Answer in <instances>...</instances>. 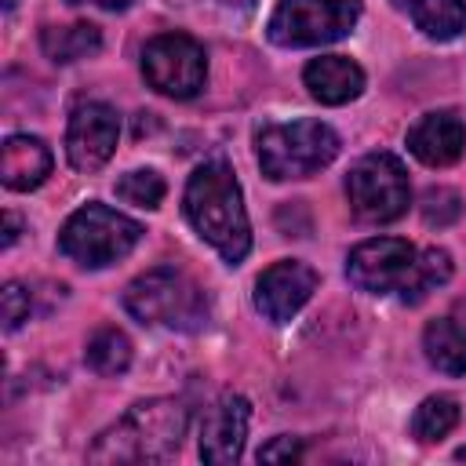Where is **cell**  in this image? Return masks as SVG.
I'll return each mask as SVG.
<instances>
[{"label": "cell", "mask_w": 466, "mask_h": 466, "mask_svg": "<svg viewBox=\"0 0 466 466\" xmlns=\"http://www.w3.org/2000/svg\"><path fill=\"white\" fill-rule=\"evenodd\" d=\"M346 277L357 291L400 295L415 306L451 277V255L444 248L415 251L400 237H371L350 251Z\"/></svg>", "instance_id": "1"}, {"label": "cell", "mask_w": 466, "mask_h": 466, "mask_svg": "<svg viewBox=\"0 0 466 466\" xmlns=\"http://www.w3.org/2000/svg\"><path fill=\"white\" fill-rule=\"evenodd\" d=\"M182 208L200 240H208L229 266L251 251V222L244 211V193L226 160L200 164L182 193Z\"/></svg>", "instance_id": "2"}, {"label": "cell", "mask_w": 466, "mask_h": 466, "mask_svg": "<svg viewBox=\"0 0 466 466\" xmlns=\"http://www.w3.org/2000/svg\"><path fill=\"white\" fill-rule=\"evenodd\" d=\"M189 415L171 397H153L131 404L98 441L87 448L91 462H164L178 451Z\"/></svg>", "instance_id": "3"}, {"label": "cell", "mask_w": 466, "mask_h": 466, "mask_svg": "<svg viewBox=\"0 0 466 466\" xmlns=\"http://www.w3.org/2000/svg\"><path fill=\"white\" fill-rule=\"evenodd\" d=\"M124 306L142 324H164L178 331H200L208 324L204 288L178 266H153L124 288Z\"/></svg>", "instance_id": "4"}, {"label": "cell", "mask_w": 466, "mask_h": 466, "mask_svg": "<svg viewBox=\"0 0 466 466\" xmlns=\"http://www.w3.org/2000/svg\"><path fill=\"white\" fill-rule=\"evenodd\" d=\"M255 157L266 178H309L339 157V135L324 120H291L262 124L255 131Z\"/></svg>", "instance_id": "5"}, {"label": "cell", "mask_w": 466, "mask_h": 466, "mask_svg": "<svg viewBox=\"0 0 466 466\" xmlns=\"http://www.w3.org/2000/svg\"><path fill=\"white\" fill-rule=\"evenodd\" d=\"M142 240V226L98 200L76 208L58 229V251L84 269H102L124 258Z\"/></svg>", "instance_id": "6"}, {"label": "cell", "mask_w": 466, "mask_h": 466, "mask_svg": "<svg viewBox=\"0 0 466 466\" xmlns=\"http://www.w3.org/2000/svg\"><path fill=\"white\" fill-rule=\"evenodd\" d=\"M360 0H280L269 15L266 36L277 47H320L353 33Z\"/></svg>", "instance_id": "7"}, {"label": "cell", "mask_w": 466, "mask_h": 466, "mask_svg": "<svg viewBox=\"0 0 466 466\" xmlns=\"http://www.w3.org/2000/svg\"><path fill=\"white\" fill-rule=\"evenodd\" d=\"M346 197L357 218L364 222H393L408 211L411 204V186H408V171L404 164L379 149L360 157L350 175H346Z\"/></svg>", "instance_id": "8"}, {"label": "cell", "mask_w": 466, "mask_h": 466, "mask_svg": "<svg viewBox=\"0 0 466 466\" xmlns=\"http://www.w3.org/2000/svg\"><path fill=\"white\" fill-rule=\"evenodd\" d=\"M142 76L167 98H193L208 80V55L189 33H160L142 47Z\"/></svg>", "instance_id": "9"}, {"label": "cell", "mask_w": 466, "mask_h": 466, "mask_svg": "<svg viewBox=\"0 0 466 466\" xmlns=\"http://www.w3.org/2000/svg\"><path fill=\"white\" fill-rule=\"evenodd\" d=\"M120 116L106 102H76L66 127V157L76 171H98L116 153Z\"/></svg>", "instance_id": "10"}, {"label": "cell", "mask_w": 466, "mask_h": 466, "mask_svg": "<svg viewBox=\"0 0 466 466\" xmlns=\"http://www.w3.org/2000/svg\"><path fill=\"white\" fill-rule=\"evenodd\" d=\"M313 291H317L313 266L299 258H280L269 269H262V277L255 280V309L273 324H288L309 302Z\"/></svg>", "instance_id": "11"}, {"label": "cell", "mask_w": 466, "mask_h": 466, "mask_svg": "<svg viewBox=\"0 0 466 466\" xmlns=\"http://www.w3.org/2000/svg\"><path fill=\"white\" fill-rule=\"evenodd\" d=\"M248 422H251V404L240 393H222L200 422V459L211 466H226L237 462L244 451V437H248Z\"/></svg>", "instance_id": "12"}, {"label": "cell", "mask_w": 466, "mask_h": 466, "mask_svg": "<svg viewBox=\"0 0 466 466\" xmlns=\"http://www.w3.org/2000/svg\"><path fill=\"white\" fill-rule=\"evenodd\" d=\"M408 149L426 167H448L466 153V124L455 109H437L415 120L408 131Z\"/></svg>", "instance_id": "13"}, {"label": "cell", "mask_w": 466, "mask_h": 466, "mask_svg": "<svg viewBox=\"0 0 466 466\" xmlns=\"http://www.w3.org/2000/svg\"><path fill=\"white\" fill-rule=\"evenodd\" d=\"M302 84L324 106H346L364 91V69L346 55H320L302 69Z\"/></svg>", "instance_id": "14"}, {"label": "cell", "mask_w": 466, "mask_h": 466, "mask_svg": "<svg viewBox=\"0 0 466 466\" xmlns=\"http://www.w3.org/2000/svg\"><path fill=\"white\" fill-rule=\"evenodd\" d=\"M51 175V149L36 135H7L0 146V182L15 193L36 189Z\"/></svg>", "instance_id": "15"}, {"label": "cell", "mask_w": 466, "mask_h": 466, "mask_svg": "<svg viewBox=\"0 0 466 466\" xmlns=\"http://www.w3.org/2000/svg\"><path fill=\"white\" fill-rule=\"evenodd\" d=\"M430 40H455L466 29V0H390Z\"/></svg>", "instance_id": "16"}, {"label": "cell", "mask_w": 466, "mask_h": 466, "mask_svg": "<svg viewBox=\"0 0 466 466\" xmlns=\"http://www.w3.org/2000/svg\"><path fill=\"white\" fill-rule=\"evenodd\" d=\"M426 360L444 375H466V324L455 317H437L422 331Z\"/></svg>", "instance_id": "17"}, {"label": "cell", "mask_w": 466, "mask_h": 466, "mask_svg": "<svg viewBox=\"0 0 466 466\" xmlns=\"http://www.w3.org/2000/svg\"><path fill=\"white\" fill-rule=\"evenodd\" d=\"M40 47L51 62L66 66V62H80L87 55H95L102 47V33L91 22H76V25H47L40 33Z\"/></svg>", "instance_id": "18"}, {"label": "cell", "mask_w": 466, "mask_h": 466, "mask_svg": "<svg viewBox=\"0 0 466 466\" xmlns=\"http://www.w3.org/2000/svg\"><path fill=\"white\" fill-rule=\"evenodd\" d=\"M84 364L95 371V375H124L131 368V339L120 331V328H98L87 346H84Z\"/></svg>", "instance_id": "19"}, {"label": "cell", "mask_w": 466, "mask_h": 466, "mask_svg": "<svg viewBox=\"0 0 466 466\" xmlns=\"http://www.w3.org/2000/svg\"><path fill=\"white\" fill-rule=\"evenodd\" d=\"M459 415L462 411H459V400L455 397H444V393L426 397L415 408V415H411V437L422 441V444H433V441L448 437L459 426Z\"/></svg>", "instance_id": "20"}, {"label": "cell", "mask_w": 466, "mask_h": 466, "mask_svg": "<svg viewBox=\"0 0 466 466\" xmlns=\"http://www.w3.org/2000/svg\"><path fill=\"white\" fill-rule=\"evenodd\" d=\"M167 186L164 178L153 171V167H138V171H127L120 182H116V197L135 204V208H157L164 200Z\"/></svg>", "instance_id": "21"}, {"label": "cell", "mask_w": 466, "mask_h": 466, "mask_svg": "<svg viewBox=\"0 0 466 466\" xmlns=\"http://www.w3.org/2000/svg\"><path fill=\"white\" fill-rule=\"evenodd\" d=\"M459 211H462L459 193H451V189H426V197H422V218L430 226H448V222L459 218Z\"/></svg>", "instance_id": "22"}, {"label": "cell", "mask_w": 466, "mask_h": 466, "mask_svg": "<svg viewBox=\"0 0 466 466\" xmlns=\"http://www.w3.org/2000/svg\"><path fill=\"white\" fill-rule=\"evenodd\" d=\"M29 306H33V295L18 280L4 284V328L7 331H15L22 320H29Z\"/></svg>", "instance_id": "23"}, {"label": "cell", "mask_w": 466, "mask_h": 466, "mask_svg": "<svg viewBox=\"0 0 466 466\" xmlns=\"http://www.w3.org/2000/svg\"><path fill=\"white\" fill-rule=\"evenodd\" d=\"M302 455V441L299 437H273L269 444L258 448L262 462H295Z\"/></svg>", "instance_id": "24"}, {"label": "cell", "mask_w": 466, "mask_h": 466, "mask_svg": "<svg viewBox=\"0 0 466 466\" xmlns=\"http://www.w3.org/2000/svg\"><path fill=\"white\" fill-rule=\"evenodd\" d=\"M18 229H22V222H18V215H4V248H11L15 240H18Z\"/></svg>", "instance_id": "25"}, {"label": "cell", "mask_w": 466, "mask_h": 466, "mask_svg": "<svg viewBox=\"0 0 466 466\" xmlns=\"http://www.w3.org/2000/svg\"><path fill=\"white\" fill-rule=\"evenodd\" d=\"M69 4H98V7H106V11H124V7H131L135 0H69Z\"/></svg>", "instance_id": "26"}, {"label": "cell", "mask_w": 466, "mask_h": 466, "mask_svg": "<svg viewBox=\"0 0 466 466\" xmlns=\"http://www.w3.org/2000/svg\"><path fill=\"white\" fill-rule=\"evenodd\" d=\"M18 7V0H4V11H15Z\"/></svg>", "instance_id": "27"}, {"label": "cell", "mask_w": 466, "mask_h": 466, "mask_svg": "<svg viewBox=\"0 0 466 466\" xmlns=\"http://www.w3.org/2000/svg\"><path fill=\"white\" fill-rule=\"evenodd\" d=\"M455 459H462V462H466V448H459V451H455Z\"/></svg>", "instance_id": "28"}]
</instances>
